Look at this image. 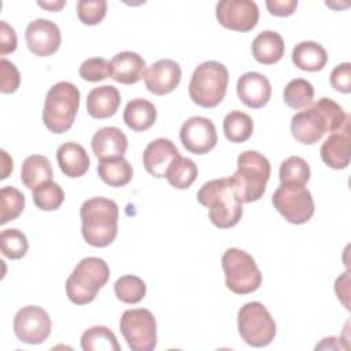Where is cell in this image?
I'll return each instance as SVG.
<instances>
[{
    "instance_id": "5bb4252c",
    "label": "cell",
    "mask_w": 351,
    "mask_h": 351,
    "mask_svg": "<svg viewBox=\"0 0 351 351\" xmlns=\"http://www.w3.org/2000/svg\"><path fill=\"white\" fill-rule=\"evenodd\" d=\"M180 140L188 152L204 155L217 145L218 134L211 119L191 117L181 126Z\"/></svg>"
},
{
    "instance_id": "cb8c5ba5",
    "label": "cell",
    "mask_w": 351,
    "mask_h": 351,
    "mask_svg": "<svg viewBox=\"0 0 351 351\" xmlns=\"http://www.w3.org/2000/svg\"><path fill=\"white\" fill-rule=\"evenodd\" d=\"M251 52L256 62L269 66L281 60L285 52V44L280 33L263 30L254 38Z\"/></svg>"
},
{
    "instance_id": "60d3db41",
    "label": "cell",
    "mask_w": 351,
    "mask_h": 351,
    "mask_svg": "<svg viewBox=\"0 0 351 351\" xmlns=\"http://www.w3.org/2000/svg\"><path fill=\"white\" fill-rule=\"evenodd\" d=\"M330 85L340 93L351 92V63L344 62L337 64L330 73Z\"/></svg>"
},
{
    "instance_id": "603a6c76",
    "label": "cell",
    "mask_w": 351,
    "mask_h": 351,
    "mask_svg": "<svg viewBox=\"0 0 351 351\" xmlns=\"http://www.w3.org/2000/svg\"><path fill=\"white\" fill-rule=\"evenodd\" d=\"M56 160L62 173L70 178L82 177L90 163L85 148L74 141L64 143L58 148Z\"/></svg>"
},
{
    "instance_id": "8992f818",
    "label": "cell",
    "mask_w": 351,
    "mask_h": 351,
    "mask_svg": "<svg viewBox=\"0 0 351 351\" xmlns=\"http://www.w3.org/2000/svg\"><path fill=\"white\" fill-rule=\"evenodd\" d=\"M229 84L226 66L217 60L200 63L192 73L188 86L189 97L203 108L217 107L225 97Z\"/></svg>"
},
{
    "instance_id": "484cf974",
    "label": "cell",
    "mask_w": 351,
    "mask_h": 351,
    "mask_svg": "<svg viewBox=\"0 0 351 351\" xmlns=\"http://www.w3.org/2000/svg\"><path fill=\"white\" fill-rule=\"evenodd\" d=\"M292 62L303 71H319L328 62V53L315 41H302L292 49Z\"/></svg>"
},
{
    "instance_id": "4dcf8cb0",
    "label": "cell",
    "mask_w": 351,
    "mask_h": 351,
    "mask_svg": "<svg viewBox=\"0 0 351 351\" xmlns=\"http://www.w3.org/2000/svg\"><path fill=\"white\" fill-rule=\"evenodd\" d=\"M197 173L199 170L196 163L192 159L184 158L180 155L169 166L165 177L167 178L171 186L177 189H186L195 182Z\"/></svg>"
},
{
    "instance_id": "44dd1931",
    "label": "cell",
    "mask_w": 351,
    "mask_h": 351,
    "mask_svg": "<svg viewBox=\"0 0 351 351\" xmlns=\"http://www.w3.org/2000/svg\"><path fill=\"white\" fill-rule=\"evenodd\" d=\"M121 104L119 90L112 85L93 88L86 97V111L95 119L112 117Z\"/></svg>"
},
{
    "instance_id": "277c9868",
    "label": "cell",
    "mask_w": 351,
    "mask_h": 351,
    "mask_svg": "<svg viewBox=\"0 0 351 351\" xmlns=\"http://www.w3.org/2000/svg\"><path fill=\"white\" fill-rule=\"evenodd\" d=\"M108 278L110 267L106 261L97 256H86L77 263L66 280V295L74 304H88L95 300Z\"/></svg>"
},
{
    "instance_id": "d4e9b609",
    "label": "cell",
    "mask_w": 351,
    "mask_h": 351,
    "mask_svg": "<svg viewBox=\"0 0 351 351\" xmlns=\"http://www.w3.org/2000/svg\"><path fill=\"white\" fill-rule=\"evenodd\" d=\"M123 121L133 132H145L156 121L155 106L143 97L130 100L123 110Z\"/></svg>"
},
{
    "instance_id": "e0dca14e",
    "label": "cell",
    "mask_w": 351,
    "mask_h": 351,
    "mask_svg": "<svg viewBox=\"0 0 351 351\" xmlns=\"http://www.w3.org/2000/svg\"><path fill=\"white\" fill-rule=\"evenodd\" d=\"M236 90L241 103L250 108H262L271 97L270 81L256 71H247L240 75Z\"/></svg>"
},
{
    "instance_id": "7c38bea8",
    "label": "cell",
    "mask_w": 351,
    "mask_h": 351,
    "mask_svg": "<svg viewBox=\"0 0 351 351\" xmlns=\"http://www.w3.org/2000/svg\"><path fill=\"white\" fill-rule=\"evenodd\" d=\"M12 326L19 341L41 344L49 337L52 322L49 314L43 307L26 306L16 311Z\"/></svg>"
},
{
    "instance_id": "9a60e30c",
    "label": "cell",
    "mask_w": 351,
    "mask_h": 351,
    "mask_svg": "<svg viewBox=\"0 0 351 351\" xmlns=\"http://www.w3.org/2000/svg\"><path fill=\"white\" fill-rule=\"evenodd\" d=\"M25 38L29 51L36 56L53 55L62 41L59 26L49 19H36L25 30Z\"/></svg>"
},
{
    "instance_id": "d590c367",
    "label": "cell",
    "mask_w": 351,
    "mask_h": 351,
    "mask_svg": "<svg viewBox=\"0 0 351 351\" xmlns=\"http://www.w3.org/2000/svg\"><path fill=\"white\" fill-rule=\"evenodd\" d=\"M311 170L308 163L300 156H289L280 165V181L306 185L310 180Z\"/></svg>"
},
{
    "instance_id": "7a4b0ae2",
    "label": "cell",
    "mask_w": 351,
    "mask_h": 351,
    "mask_svg": "<svg viewBox=\"0 0 351 351\" xmlns=\"http://www.w3.org/2000/svg\"><path fill=\"white\" fill-rule=\"evenodd\" d=\"M196 199L208 208L210 221L219 229H230L241 219L243 203L232 177L207 181L197 191Z\"/></svg>"
},
{
    "instance_id": "8d00e7d4",
    "label": "cell",
    "mask_w": 351,
    "mask_h": 351,
    "mask_svg": "<svg viewBox=\"0 0 351 351\" xmlns=\"http://www.w3.org/2000/svg\"><path fill=\"white\" fill-rule=\"evenodd\" d=\"M0 248L1 254L8 259H21L26 255L29 250V243L23 232L11 228L4 229L0 234Z\"/></svg>"
},
{
    "instance_id": "83f0119b",
    "label": "cell",
    "mask_w": 351,
    "mask_h": 351,
    "mask_svg": "<svg viewBox=\"0 0 351 351\" xmlns=\"http://www.w3.org/2000/svg\"><path fill=\"white\" fill-rule=\"evenodd\" d=\"M97 174L100 180L107 185L121 188L132 181L133 169L125 158H115L100 160L97 165Z\"/></svg>"
},
{
    "instance_id": "8fae6325",
    "label": "cell",
    "mask_w": 351,
    "mask_h": 351,
    "mask_svg": "<svg viewBox=\"0 0 351 351\" xmlns=\"http://www.w3.org/2000/svg\"><path fill=\"white\" fill-rule=\"evenodd\" d=\"M119 330L133 351H152L156 347V319L147 308H129L119 319Z\"/></svg>"
},
{
    "instance_id": "4fadbf2b",
    "label": "cell",
    "mask_w": 351,
    "mask_h": 351,
    "mask_svg": "<svg viewBox=\"0 0 351 351\" xmlns=\"http://www.w3.org/2000/svg\"><path fill=\"white\" fill-rule=\"evenodd\" d=\"M219 25L234 32H250L259 21V8L251 0H221L215 5Z\"/></svg>"
},
{
    "instance_id": "f6af8a7d",
    "label": "cell",
    "mask_w": 351,
    "mask_h": 351,
    "mask_svg": "<svg viewBox=\"0 0 351 351\" xmlns=\"http://www.w3.org/2000/svg\"><path fill=\"white\" fill-rule=\"evenodd\" d=\"M1 155H3V176H1V180L7 178L8 174L12 171V159L8 156V154L1 149Z\"/></svg>"
},
{
    "instance_id": "6da1fadb",
    "label": "cell",
    "mask_w": 351,
    "mask_h": 351,
    "mask_svg": "<svg viewBox=\"0 0 351 351\" xmlns=\"http://www.w3.org/2000/svg\"><path fill=\"white\" fill-rule=\"evenodd\" d=\"M348 122L350 115L339 103L329 97H321L292 117L291 133L296 141L313 145L326 133L337 132Z\"/></svg>"
},
{
    "instance_id": "bcb514c9",
    "label": "cell",
    "mask_w": 351,
    "mask_h": 351,
    "mask_svg": "<svg viewBox=\"0 0 351 351\" xmlns=\"http://www.w3.org/2000/svg\"><path fill=\"white\" fill-rule=\"evenodd\" d=\"M37 4L41 8H45L48 11H60L66 5V1H63V0H60V1H38Z\"/></svg>"
},
{
    "instance_id": "52a82bcc",
    "label": "cell",
    "mask_w": 351,
    "mask_h": 351,
    "mask_svg": "<svg viewBox=\"0 0 351 351\" xmlns=\"http://www.w3.org/2000/svg\"><path fill=\"white\" fill-rule=\"evenodd\" d=\"M270 173V162L258 151L248 149L237 156V170L232 178L241 203H252L263 196Z\"/></svg>"
},
{
    "instance_id": "ee69618b",
    "label": "cell",
    "mask_w": 351,
    "mask_h": 351,
    "mask_svg": "<svg viewBox=\"0 0 351 351\" xmlns=\"http://www.w3.org/2000/svg\"><path fill=\"white\" fill-rule=\"evenodd\" d=\"M335 291H336V295H337L339 300L348 310L350 308V304H348V295H350V276H348V271L343 273L341 276H339L336 278Z\"/></svg>"
},
{
    "instance_id": "7bdbcfd3",
    "label": "cell",
    "mask_w": 351,
    "mask_h": 351,
    "mask_svg": "<svg viewBox=\"0 0 351 351\" xmlns=\"http://www.w3.org/2000/svg\"><path fill=\"white\" fill-rule=\"evenodd\" d=\"M266 7L274 16H289L298 7L296 0H267Z\"/></svg>"
},
{
    "instance_id": "3957f363",
    "label": "cell",
    "mask_w": 351,
    "mask_h": 351,
    "mask_svg": "<svg viewBox=\"0 0 351 351\" xmlns=\"http://www.w3.org/2000/svg\"><path fill=\"white\" fill-rule=\"evenodd\" d=\"M82 237L92 247H107L118 234L119 208L107 197L96 196L85 200L80 208Z\"/></svg>"
},
{
    "instance_id": "ab89813d",
    "label": "cell",
    "mask_w": 351,
    "mask_h": 351,
    "mask_svg": "<svg viewBox=\"0 0 351 351\" xmlns=\"http://www.w3.org/2000/svg\"><path fill=\"white\" fill-rule=\"evenodd\" d=\"M0 90L1 93H14L21 84V74L15 64L5 58H1L0 60Z\"/></svg>"
},
{
    "instance_id": "4316f807",
    "label": "cell",
    "mask_w": 351,
    "mask_h": 351,
    "mask_svg": "<svg viewBox=\"0 0 351 351\" xmlns=\"http://www.w3.org/2000/svg\"><path fill=\"white\" fill-rule=\"evenodd\" d=\"M53 170L49 159L44 155L27 156L21 169V180L27 189H36L44 182L52 181Z\"/></svg>"
},
{
    "instance_id": "ac0fdd59",
    "label": "cell",
    "mask_w": 351,
    "mask_h": 351,
    "mask_svg": "<svg viewBox=\"0 0 351 351\" xmlns=\"http://www.w3.org/2000/svg\"><path fill=\"white\" fill-rule=\"evenodd\" d=\"M180 156V152L174 143L169 138H155L152 140L143 152V165L145 170L156 177L162 178L166 176L169 166L176 158Z\"/></svg>"
},
{
    "instance_id": "d6a6232c",
    "label": "cell",
    "mask_w": 351,
    "mask_h": 351,
    "mask_svg": "<svg viewBox=\"0 0 351 351\" xmlns=\"http://www.w3.org/2000/svg\"><path fill=\"white\" fill-rule=\"evenodd\" d=\"M114 292L121 302L136 304L144 299L147 293V285L140 277L134 274H125L115 281Z\"/></svg>"
},
{
    "instance_id": "836d02e7",
    "label": "cell",
    "mask_w": 351,
    "mask_h": 351,
    "mask_svg": "<svg viewBox=\"0 0 351 351\" xmlns=\"http://www.w3.org/2000/svg\"><path fill=\"white\" fill-rule=\"evenodd\" d=\"M25 208V195L16 188L7 185L0 191V225L16 219Z\"/></svg>"
},
{
    "instance_id": "1f68e13d",
    "label": "cell",
    "mask_w": 351,
    "mask_h": 351,
    "mask_svg": "<svg viewBox=\"0 0 351 351\" xmlns=\"http://www.w3.org/2000/svg\"><path fill=\"white\" fill-rule=\"evenodd\" d=\"M282 99L289 108L303 110L313 103L314 86L304 78H295L285 85Z\"/></svg>"
},
{
    "instance_id": "9c48e42d",
    "label": "cell",
    "mask_w": 351,
    "mask_h": 351,
    "mask_svg": "<svg viewBox=\"0 0 351 351\" xmlns=\"http://www.w3.org/2000/svg\"><path fill=\"white\" fill-rule=\"evenodd\" d=\"M237 328L241 339L251 347H266L276 337V322L265 304L248 302L239 310Z\"/></svg>"
},
{
    "instance_id": "f546056e",
    "label": "cell",
    "mask_w": 351,
    "mask_h": 351,
    "mask_svg": "<svg viewBox=\"0 0 351 351\" xmlns=\"http://www.w3.org/2000/svg\"><path fill=\"white\" fill-rule=\"evenodd\" d=\"M254 132L252 118L243 111H230L223 119V133L230 143H244Z\"/></svg>"
},
{
    "instance_id": "2e32d148",
    "label": "cell",
    "mask_w": 351,
    "mask_h": 351,
    "mask_svg": "<svg viewBox=\"0 0 351 351\" xmlns=\"http://www.w3.org/2000/svg\"><path fill=\"white\" fill-rule=\"evenodd\" d=\"M143 78L145 88L151 93L163 96L178 86L181 81V67L176 60L160 59L145 69Z\"/></svg>"
},
{
    "instance_id": "5b68a950",
    "label": "cell",
    "mask_w": 351,
    "mask_h": 351,
    "mask_svg": "<svg viewBox=\"0 0 351 351\" xmlns=\"http://www.w3.org/2000/svg\"><path fill=\"white\" fill-rule=\"evenodd\" d=\"M80 97L78 88L69 81H60L52 85L47 93L43 110L45 128L55 134L67 132L73 126L78 112Z\"/></svg>"
},
{
    "instance_id": "d6986e66",
    "label": "cell",
    "mask_w": 351,
    "mask_h": 351,
    "mask_svg": "<svg viewBox=\"0 0 351 351\" xmlns=\"http://www.w3.org/2000/svg\"><path fill=\"white\" fill-rule=\"evenodd\" d=\"M319 155L326 166L336 170L346 169L350 165V122L340 130L330 133L322 143Z\"/></svg>"
},
{
    "instance_id": "7402d4cb",
    "label": "cell",
    "mask_w": 351,
    "mask_h": 351,
    "mask_svg": "<svg viewBox=\"0 0 351 351\" xmlns=\"http://www.w3.org/2000/svg\"><path fill=\"white\" fill-rule=\"evenodd\" d=\"M145 60L136 52L122 51L111 59V78L119 84L132 85L144 77Z\"/></svg>"
},
{
    "instance_id": "30bf717a",
    "label": "cell",
    "mask_w": 351,
    "mask_h": 351,
    "mask_svg": "<svg viewBox=\"0 0 351 351\" xmlns=\"http://www.w3.org/2000/svg\"><path fill=\"white\" fill-rule=\"evenodd\" d=\"M271 203L282 218L295 225L310 221L315 210L311 192L293 182H281L271 196Z\"/></svg>"
},
{
    "instance_id": "74e56055",
    "label": "cell",
    "mask_w": 351,
    "mask_h": 351,
    "mask_svg": "<svg viewBox=\"0 0 351 351\" xmlns=\"http://www.w3.org/2000/svg\"><path fill=\"white\" fill-rule=\"evenodd\" d=\"M78 73H80V77L88 82H99L111 77L112 74L111 62L99 56L89 58L82 62Z\"/></svg>"
},
{
    "instance_id": "ffe728a7",
    "label": "cell",
    "mask_w": 351,
    "mask_h": 351,
    "mask_svg": "<svg viewBox=\"0 0 351 351\" xmlns=\"http://www.w3.org/2000/svg\"><path fill=\"white\" fill-rule=\"evenodd\" d=\"M90 144L99 160L123 158L128 149V137L119 128L106 126L93 134Z\"/></svg>"
},
{
    "instance_id": "e575fe53",
    "label": "cell",
    "mask_w": 351,
    "mask_h": 351,
    "mask_svg": "<svg viewBox=\"0 0 351 351\" xmlns=\"http://www.w3.org/2000/svg\"><path fill=\"white\" fill-rule=\"evenodd\" d=\"M33 202L43 211H53L63 204L64 192L59 184L48 181L33 189Z\"/></svg>"
},
{
    "instance_id": "f35d334b",
    "label": "cell",
    "mask_w": 351,
    "mask_h": 351,
    "mask_svg": "<svg viewBox=\"0 0 351 351\" xmlns=\"http://www.w3.org/2000/svg\"><path fill=\"white\" fill-rule=\"evenodd\" d=\"M107 14V1L106 0H80L77 3V15L78 19L88 26L100 23Z\"/></svg>"
},
{
    "instance_id": "f1b7e54d",
    "label": "cell",
    "mask_w": 351,
    "mask_h": 351,
    "mask_svg": "<svg viewBox=\"0 0 351 351\" xmlns=\"http://www.w3.org/2000/svg\"><path fill=\"white\" fill-rule=\"evenodd\" d=\"M81 347L84 351H121L114 332L103 325L88 328L81 336Z\"/></svg>"
},
{
    "instance_id": "b9f144b4",
    "label": "cell",
    "mask_w": 351,
    "mask_h": 351,
    "mask_svg": "<svg viewBox=\"0 0 351 351\" xmlns=\"http://www.w3.org/2000/svg\"><path fill=\"white\" fill-rule=\"evenodd\" d=\"M18 40L16 33L12 26H10L5 21L0 22V55L4 56L16 49Z\"/></svg>"
},
{
    "instance_id": "ba28073f",
    "label": "cell",
    "mask_w": 351,
    "mask_h": 351,
    "mask_svg": "<svg viewBox=\"0 0 351 351\" xmlns=\"http://www.w3.org/2000/svg\"><path fill=\"white\" fill-rule=\"evenodd\" d=\"M225 284L236 295L255 292L262 282V273L255 259L245 251L232 247L222 255Z\"/></svg>"
}]
</instances>
